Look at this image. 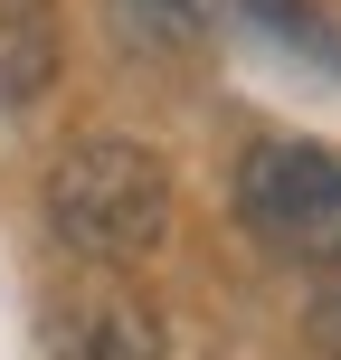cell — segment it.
<instances>
[{
  "instance_id": "6da1fadb",
  "label": "cell",
  "mask_w": 341,
  "mask_h": 360,
  "mask_svg": "<svg viewBox=\"0 0 341 360\" xmlns=\"http://www.w3.org/2000/svg\"><path fill=\"white\" fill-rule=\"evenodd\" d=\"M48 228L86 256H152L171 228V162L143 143H76L48 171Z\"/></svg>"
},
{
  "instance_id": "7a4b0ae2",
  "label": "cell",
  "mask_w": 341,
  "mask_h": 360,
  "mask_svg": "<svg viewBox=\"0 0 341 360\" xmlns=\"http://www.w3.org/2000/svg\"><path fill=\"white\" fill-rule=\"evenodd\" d=\"M237 218L294 266H332L341 256V152L275 133L237 162Z\"/></svg>"
},
{
  "instance_id": "3957f363",
  "label": "cell",
  "mask_w": 341,
  "mask_h": 360,
  "mask_svg": "<svg viewBox=\"0 0 341 360\" xmlns=\"http://www.w3.org/2000/svg\"><path fill=\"white\" fill-rule=\"evenodd\" d=\"M48 360H162V323H152V304H133V294L86 285L76 304L48 313Z\"/></svg>"
},
{
  "instance_id": "277c9868",
  "label": "cell",
  "mask_w": 341,
  "mask_h": 360,
  "mask_svg": "<svg viewBox=\"0 0 341 360\" xmlns=\"http://www.w3.org/2000/svg\"><path fill=\"white\" fill-rule=\"evenodd\" d=\"M57 76V19L48 0H0V105H38Z\"/></svg>"
},
{
  "instance_id": "5b68a950",
  "label": "cell",
  "mask_w": 341,
  "mask_h": 360,
  "mask_svg": "<svg viewBox=\"0 0 341 360\" xmlns=\"http://www.w3.org/2000/svg\"><path fill=\"white\" fill-rule=\"evenodd\" d=\"M218 10L228 0H105V29L124 48H143V57H180V48H199L218 29Z\"/></svg>"
},
{
  "instance_id": "8992f818",
  "label": "cell",
  "mask_w": 341,
  "mask_h": 360,
  "mask_svg": "<svg viewBox=\"0 0 341 360\" xmlns=\"http://www.w3.org/2000/svg\"><path fill=\"white\" fill-rule=\"evenodd\" d=\"M313 342H323L341 360V256H332V275H323V294H313Z\"/></svg>"
}]
</instances>
